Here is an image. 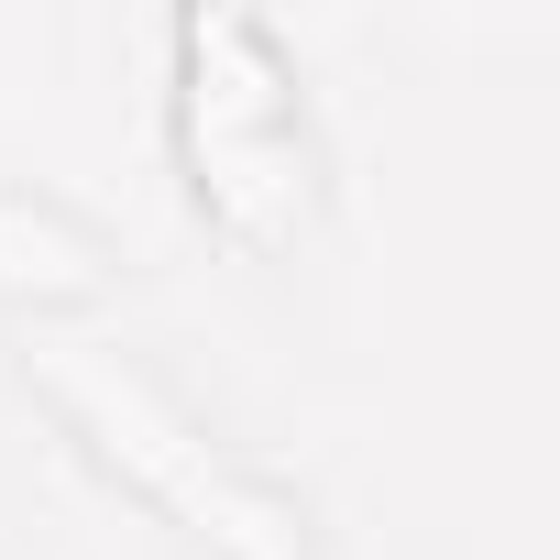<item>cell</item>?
<instances>
[{
	"mask_svg": "<svg viewBox=\"0 0 560 560\" xmlns=\"http://www.w3.org/2000/svg\"><path fill=\"white\" fill-rule=\"evenodd\" d=\"M176 132L198 209L242 242H287L308 209V132H298V78L253 12H176Z\"/></svg>",
	"mask_w": 560,
	"mask_h": 560,
	"instance_id": "1",
	"label": "cell"
},
{
	"mask_svg": "<svg viewBox=\"0 0 560 560\" xmlns=\"http://www.w3.org/2000/svg\"><path fill=\"white\" fill-rule=\"evenodd\" d=\"M23 363H34L45 407H56L132 494H154L198 549H220V560H298V516L275 505L264 483H242L121 352H100V341H34Z\"/></svg>",
	"mask_w": 560,
	"mask_h": 560,
	"instance_id": "2",
	"label": "cell"
}]
</instances>
